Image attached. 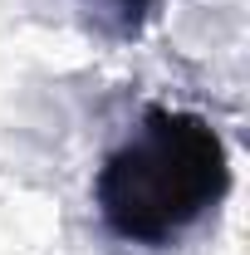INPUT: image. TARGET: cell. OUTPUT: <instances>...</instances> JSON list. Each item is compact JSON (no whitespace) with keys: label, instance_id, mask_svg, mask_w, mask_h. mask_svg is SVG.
<instances>
[{"label":"cell","instance_id":"2","mask_svg":"<svg viewBox=\"0 0 250 255\" xmlns=\"http://www.w3.org/2000/svg\"><path fill=\"white\" fill-rule=\"evenodd\" d=\"M84 5L98 10L113 30H123V34H132V30H137V25L157 10V0H84Z\"/></svg>","mask_w":250,"mask_h":255},{"label":"cell","instance_id":"1","mask_svg":"<svg viewBox=\"0 0 250 255\" xmlns=\"http://www.w3.org/2000/svg\"><path fill=\"white\" fill-rule=\"evenodd\" d=\"M231 191L226 142L206 118L147 108L142 123L103 157L94 201L103 226L127 246H177Z\"/></svg>","mask_w":250,"mask_h":255}]
</instances>
